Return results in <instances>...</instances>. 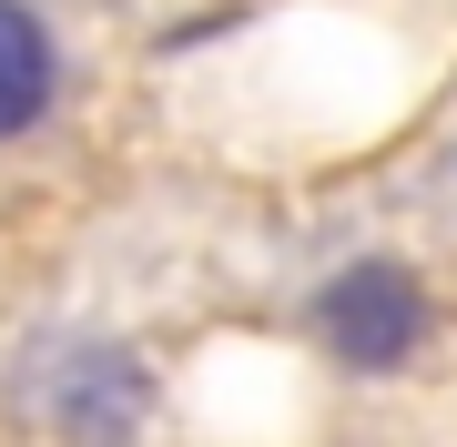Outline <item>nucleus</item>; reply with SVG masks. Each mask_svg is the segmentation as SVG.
I'll use <instances>...</instances> for the list:
<instances>
[{
  "label": "nucleus",
  "mask_w": 457,
  "mask_h": 447,
  "mask_svg": "<svg viewBox=\"0 0 457 447\" xmlns=\"http://www.w3.org/2000/svg\"><path fill=\"white\" fill-rule=\"evenodd\" d=\"M315 335H326L336 366L386 377V366H407L417 335H427V285L396 265V254H356V265L315 295Z\"/></svg>",
  "instance_id": "obj_1"
},
{
  "label": "nucleus",
  "mask_w": 457,
  "mask_h": 447,
  "mask_svg": "<svg viewBox=\"0 0 457 447\" xmlns=\"http://www.w3.org/2000/svg\"><path fill=\"white\" fill-rule=\"evenodd\" d=\"M51 92H62V51H51L41 11L31 0H0V143L31 133L51 112Z\"/></svg>",
  "instance_id": "obj_2"
},
{
  "label": "nucleus",
  "mask_w": 457,
  "mask_h": 447,
  "mask_svg": "<svg viewBox=\"0 0 457 447\" xmlns=\"http://www.w3.org/2000/svg\"><path fill=\"white\" fill-rule=\"evenodd\" d=\"M143 366L112 356V346H92V356H71L62 366V386H51V407H62V427H82V437H132V417H143Z\"/></svg>",
  "instance_id": "obj_3"
}]
</instances>
